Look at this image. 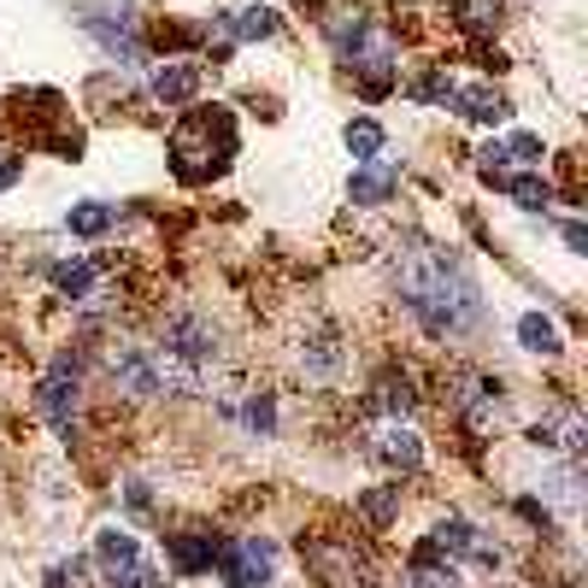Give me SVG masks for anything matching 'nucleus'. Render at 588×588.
Instances as JSON below:
<instances>
[{
    "label": "nucleus",
    "mask_w": 588,
    "mask_h": 588,
    "mask_svg": "<svg viewBox=\"0 0 588 588\" xmlns=\"http://www.w3.org/2000/svg\"><path fill=\"white\" fill-rule=\"evenodd\" d=\"M395 271H400V295H406V306L418 312V324L429 336L453 341V336L483 324V295L453 253L429 248V241H412Z\"/></svg>",
    "instance_id": "f257e3e1"
},
{
    "label": "nucleus",
    "mask_w": 588,
    "mask_h": 588,
    "mask_svg": "<svg viewBox=\"0 0 588 588\" xmlns=\"http://www.w3.org/2000/svg\"><path fill=\"white\" fill-rule=\"evenodd\" d=\"M229 153H236V130H229L224 112H189L171 136V165L183 183H207Z\"/></svg>",
    "instance_id": "f03ea898"
},
{
    "label": "nucleus",
    "mask_w": 588,
    "mask_h": 588,
    "mask_svg": "<svg viewBox=\"0 0 588 588\" xmlns=\"http://www.w3.org/2000/svg\"><path fill=\"white\" fill-rule=\"evenodd\" d=\"M95 553H100V571H107V588H165V577L148 565V553L136 548L130 529H100Z\"/></svg>",
    "instance_id": "7ed1b4c3"
},
{
    "label": "nucleus",
    "mask_w": 588,
    "mask_h": 588,
    "mask_svg": "<svg viewBox=\"0 0 588 588\" xmlns=\"http://www.w3.org/2000/svg\"><path fill=\"white\" fill-rule=\"evenodd\" d=\"M348 65L360 71V89H365L371 100L395 89V41L383 36V30H365L360 41H353V48H348Z\"/></svg>",
    "instance_id": "20e7f679"
},
{
    "label": "nucleus",
    "mask_w": 588,
    "mask_h": 588,
    "mask_svg": "<svg viewBox=\"0 0 588 588\" xmlns=\"http://www.w3.org/2000/svg\"><path fill=\"white\" fill-rule=\"evenodd\" d=\"M36 412H41L53 429H60V436H71V429H77V365H71V360H60L48 377H41Z\"/></svg>",
    "instance_id": "39448f33"
},
{
    "label": "nucleus",
    "mask_w": 588,
    "mask_h": 588,
    "mask_svg": "<svg viewBox=\"0 0 588 588\" xmlns=\"http://www.w3.org/2000/svg\"><path fill=\"white\" fill-rule=\"evenodd\" d=\"M218 577L229 588H265L271 583V548H265V541H253V536L224 541V548H218Z\"/></svg>",
    "instance_id": "423d86ee"
},
{
    "label": "nucleus",
    "mask_w": 588,
    "mask_h": 588,
    "mask_svg": "<svg viewBox=\"0 0 588 588\" xmlns=\"http://www.w3.org/2000/svg\"><path fill=\"white\" fill-rule=\"evenodd\" d=\"M312 571H318L324 588H371L365 559L353 553L348 541H318V548H312Z\"/></svg>",
    "instance_id": "0eeeda50"
},
{
    "label": "nucleus",
    "mask_w": 588,
    "mask_h": 588,
    "mask_svg": "<svg viewBox=\"0 0 588 588\" xmlns=\"http://www.w3.org/2000/svg\"><path fill=\"white\" fill-rule=\"evenodd\" d=\"M429 548H436L441 559H477V565H500L495 541H483V529H471L465 518H441L436 529H429Z\"/></svg>",
    "instance_id": "6e6552de"
},
{
    "label": "nucleus",
    "mask_w": 588,
    "mask_h": 588,
    "mask_svg": "<svg viewBox=\"0 0 588 588\" xmlns=\"http://www.w3.org/2000/svg\"><path fill=\"white\" fill-rule=\"evenodd\" d=\"M165 353L183 365H207L212 353H218V329L207 318H171L165 324Z\"/></svg>",
    "instance_id": "1a4fd4ad"
},
{
    "label": "nucleus",
    "mask_w": 588,
    "mask_h": 588,
    "mask_svg": "<svg viewBox=\"0 0 588 588\" xmlns=\"http://www.w3.org/2000/svg\"><path fill=\"white\" fill-rule=\"evenodd\" d=\"M112 383H118L124 395H136V400H148V395L165 389V383H160V360H153V353H141V348L112 353Z\"/></svg>",
    "instance_id": "9d476101"
},
{
    "label": "nucleus",
    "mask_w": 588,
    "mask_h": 588,
    "mask_svg": "<svg viewBox=\"0 0 588 588\" xmlns=\"http://www.w3.org/2000/svg\"><path fill=\"white\" fill-rule=\"evenodd\" d=\"M400 588H459V577H453V559L441 565V553L424 541V548L412 553V571L400 577Z\"/></svg>",
    "instance_id": "9b49d317"
},
{
    "label": "nucleus",
    "mask_w": 588,
    "mask_h": 588,
    "mask_svg": "<svg viewBox=\"0 0 588 588\" xmlns=\"http://www.w3.org/2000/svg\"><path fill=\"white\" fill-rule=\"evenodd\" d=\"M377 453L389 459V465H400V471H418L424 465V441H418V429H406V424H389L377 436Z\"/></svg>",
    "instance_id": "f8f14e48"
},
{
    "label": "nucleus",
    "mask_w": 588,
    "mask_h": 588,
    "mask_svg": "<svg viewBox=\"0 0 588 588\" xmlns=\"http://www.w3.org/2000/svg\"><path fill=\"white\" fill-rule=\"evenodd\" d=\"M459 112H465L471 124H500L512 107H506L500 89H489V83H471V89H459Z\"/></svg>",
    "instance_id": "ddd939ff"
},
{
    "label": "nucleus",
    "mask_w": 588,
    "mask_h": 588,
    "mask_svg": "<svg viewBox=\"0 0 588 588\" xmlns=\"http://www.w3.org/2000/svg\"><path fill=\"white\" fill-rule=\"evenodd\" d=\"M395 189H400V177L389 165H360V171H353V183H348V195L360 200V207H383Z\"/></svg>",
    "instance_id": "4468645a"
},
{
    "label": "nucleus",
    "mask_w": 588,
    "mask_h": 588,
    "mask_svg": "<svg viewBox=\"0 0 588 588\" xmlns=\"http://www.w3.org/2000/svg\"><path fill=\"white\" fill-rule=\"evenodd\" d=\"M195 89H200V77H195L189 65H165L160 77H153V95H160L165 107H189Z\"/></svg>",
    "instance_id": "2eb2a0df"
},
{
    "label": "nucleus",
    "mask_w": 588,
    "mask_h": 588,
    "mask_svg": "<svg viewBox=\"0 0 588 588\" xmlns=\"http://www.w3.org/2000/svg\"><path fill=\"white\" fill-rule=\"evenodd\" d=\"M171 559H177L183 577L207 571V565H212V529H207V536H171Z\"/></svg>",
    "instance_id": "dca6fc26"
},
{
    "label": "nucleus",
    "mask_w": 588,
    "mask_h": 588,
    "mask_svg": "<svg viewBox=\"0 0 588 588\" xmlns=\"http://www.w3.org/2000/svg\"><path fill=\"white\" fill-rule=\"evenodd\" d=\"M518 341H524L529 353H548V360L565 348V341H559V329H553V318H541V312H524V318H518Z\"/></svg>",
    "instance_id": "f3484780"
},
{
    "label": "nucleus",
    "mask_w": 588,
    "mask_h": 588,
    "mask_svg": "<svg viewBox=\"0 0 588 588\" xmlns=\"http://www.w3.org/2000/svg\"><path fill=\"white\" fill-rule=\"evenodd\" d=\"M224 24H229V36H241V41L277 36V12H271V7H241L236 18H224Z\"/></svg>",
    "instance_id": "a211bd4d"
},
{
    "label": "nucleus",
    "mask_w": 588,
    "mask_h": 588,
    "mask_svg": "<svg viewBox=\"0 0 588 588\" xmlns=\"http://www.w3.org/2000/svg\"><path fill=\"white\" fill-rule=\"evenodd\" d=\"M383 141H389V136H383V124H377V118H353V124H348V153H353L360 165L377 160Z\"/></svg>",
    "instance_id": "6ab92c4d"
},
{
    "label": "nucleus",
    "mask_w": 588,
    "mask_h": 588,
    "mask_svg": "<svg viewBox=\"0 0 588 588\" xmlns=\"http://www.w3.org/2000/svg\"><path fill=\"white\" fill-rule=\"evenodd\" d=\"M65 224H71V236H107V229H112V207H107V200H83V207L65 212Z\"/></svg>",
    "instance_id": "aec40b11"
},
{
    "label": "nucleus",
    "mask_w": 588,
    "mask_h": 588,
    "mask_svg": "<svg viewBox=\"0 0 588 588\" xmlns=\"http://www.w3.org/2000/svg\"><path fill=\"white\" fill-rule=\"evenodd\" d=\"M495 183H500L512 200H518L524 212H548V200H553V189H548L541 177H495Z\"/></svg>",
    "instance_id": "412c9836"
},
{
    "label": "nucleus",
    "mask_w": 588,
    "mask_h": 588,
    "mask_svg": "<svg viewBox=\"0 0 588 588\" xmlns=\"http://www.w3.org/2000/svg\"><path fill=\"white\" fill-rule=\"evenodd\" d=\"M53 289L71 295V300H83L95 289V265L89 260H65V265H53Z\"/></svg>",
    "instance_id": "4be33fe9"
},
{
    "label": "nucleus",
    "mask_w": 588,
    "mask_h": 588,
    "mask_svg": "<svg viewBox=\"0 0 588 588\" xmlns=\"http://www.w3.org/2000/svg\"><path fill=\"white\" fill-rule=\"evenodd\" d=\"M377 406L389 412V418H400V412L412 406V383L395 377V371H389V377H377Z\"/></svg>",
    "instance_id": "5701e85b"
},
{
    "label": "nucleus",
    "mask_w": 588,
    "mask_h": 588,
    "mask_svg": "<svg viewBox=\"0 0 588 588\" xmlns=\"http://www.w3.org/2000/svg\"><path fill=\"white\" fill-rule=\"evenodd\" d=\"M241 418H248V429H253V436H271V424H277V406H271V395H253Z\"/></svg>",
    "instance_id": "b1692460"
},
{
    "label": "nucleus",
    "mask_w": 588,
    "mask_h": 588,
    "mask_svg": "<svg viewBox=\"0 0 588 588\" xmlns=\"http://www.w3.org/2000/svg\"><path fill=\"white\" fill-rule=\"evenodd\" d=\"M465 24H471V30H495V24H500V0H465Z\"/></svg>",
    "instance_id": "393cba45"
},
{
    "label": "nucleus",
    "mask_w": 588,
    "mask_h": 588,
    "mask_svg": "<svg viewBox=\"0 0 588 588\" xmlns=\"http://www.w3.org/2000/svg\"><path fill=\"white\" fill-rule=\"evenodd\" d=\"M360 512H365V518L383 529V524L395 518V489H377V495H365V500H360Z\"/></svg>",
    "instance_id": "a878e982"
},
{
    "label": "nucleus",
    "mask_w": 588,
    "mask_h": 588,
    "mask_svg": "<svg viewBox=\"0 0 588 588\" xmlns=\"http://www.w3.org/2000/svg\"><path fill=\"white\" fill-rule=\"evenodd\" d=\"M541 153H548V148H541V136H512L506 141V160H518V165H536Z\"/></svg>",
    "instance_id": "bb28decb"
},
{
    "label": "nucleus",
    "mask_w": 588,
    "mask_h": 588,
    "mask_svg": "<svg viewBox=\"0 0 588 588\" xmlns=\"http://www.w3.org/2000/svg\"><path fill=\"white\" fill-rule=\"evenodd\" d=\"M448 95H453V83L441 77V71H429V77L412 83V100H448Z\"/></svg>",
    "instance_id": "cd10ccee"
},
{
    "label": "nucleus",
    "mask_w": 588,
    "mask_h": 588,
    "mask_svg": "<svg viewBox=\"0 0 588 588\" xmlns=\"http://www.w3.org/2000/svg\"><path fill=\"white\" fill-rule=\"evenodd\" d=\"M83 571H89L83 559H65V565L48 571V588H83Z\"/></svg>",
    "instance_id": "c85d7f7f"
},
{
    "label": "nucleus",
    "mask_w": 588,
    "mask_h": 588,
    "mask_svg": "<svg viewBox=\"0 0 588 588\" xmlns=\"http://www.w3.org/2000/svg\"><path fill=\"white\" fill-rule=\"evenodd\" d=\"M18 171H24V153H0V189H12Z\"/></svg>",
    "instance_id": "c756f323"
},
{
    "label": "nucleus",
    "mask_w": 588,
    "mask_h": 588,
    "mask_svg": "<svg viewBox=\"0 0 588 588\" xmlns=\"http://www.w3.org/2000/svg\"><path fill=\"white\" fill-rule=\"evenodd\" d=\"M565 248H571V253H588V229H583L577 218L565 224Z\"/></svg>",
    "instance_id": "7c9ffc66"
}]
</instances>
